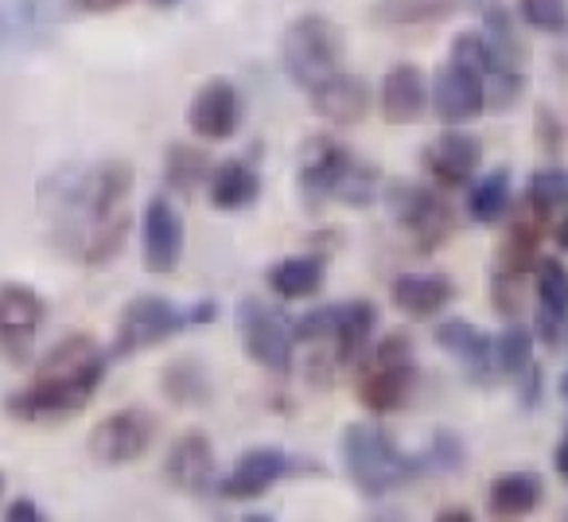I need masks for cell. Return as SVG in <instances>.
<instances>
[{
  "instance_id": "1",
  "label": "cell",
  "mask_w": 568,
  "mask_h": 522,
  "mask_svg": "<svg viewBox=\"0 0 568 522\" xmlns=\"http://www.w3.org/2000/svg\"><path fill=\"white\" fill-rule=\"evenodd\" d=\"M129 195H133V168L125 160H105L87 172H74L51 199L55 250L82 265H105L118 258L133 219Z\"/></svg>"
},
{
  "instance_id": "2",
  "label": "cell",
  "mask_w": 568,
  "mask_h": 522,
  "mask_svg": "<svg viewBox=\"0 0 568 522\" xmlns=\"http://www.w3.org/2000/svg\"><path fill=\"white\" fill-rule=\"evenodd\" d=\"M105 351L90 335H71L55 343L36 367L28 387L4 398V410L17 421H59L87 410L105 379Z\"/></svg>"
},
{
  "instance_id": "3",
  "label": "cell",
  "mask_w": 568,
  "mask_h": 522,
  "mask_svg": "<svg viewBox=\"0 0 568 522\" xmlns=\"http://www.w3.org/2000/svg\"><path fill=\"white\" fill-rule=\"evenodd\" d=\"M343 468L355 491L366 499H386L389 491L409 488L425 475L420 452L413 456L402 452L378 421H355L343 429Z\"/></svg>"
},
{
  "instance_id": "4",
  "label": "cell",
  "mask_w": 568,
  "mask_h": 522,
  "mask_svg": "<svg viewBox=\"0 0 568 522\" xmlns=\"http://www.w3.org/2000/svg\"><path fill=\"white\" fill-rule=\"evenodd\" d=\"M281 63L284 74L293 79V87H301L308 98H316L320 90L335 87L347 71L343 63V36L327 17H308L293 20L281 36Z\"/></svg>"
},
{
  "instance_id": "5",
  "label": "cell",
  "mask_w": 568,
  "mask_h": 522,
  "mask_svg": "<svg viewBox=\"0 0 568 522\" xmlns=\"http://www.w3.org/2000/svg\"><path fill=\"white\" fill-rule=\"evenodd\" d=\"M214 301H195L191 309H180L168 297L141 293L118 312V328H113L110 359H133L149 348H160L172 335L187 332V328H206L214 320Z\"/></svg>"
},
{
  "instance_id": "6",
  "label": "cell",
  "mask_w": 568,
  "mask_h": 522,
  "mask_svg": "<svg viewBox=\"0 0 568 522\" xmlns=\"http://www.w3.org/2000/svg\"><path fill=\"white\" fill-rule=\"evenodd\" d=\"M487 106V40L483 32H459L452 40L448 63L433 87V110L444 126H467Z\"/></svg>"
},
{
  "instance_id": "7",
  "label": "cell",
  "mask_w": 568,
  "mask_h": 522,
  "mask_svg": "<svg viewBox=\"0 0 568 522\" xmlns=\"http://www.w3.org/2000/svg\"><path fill=\"white\" fill-rule=\"evenodd\" d=\"M358 402L366 413L382 418L409 402L417 367H413V343L405 335H386L378 348H366L358 359Z\"/></svg>"
},
{
  "instance_id": "8",
  "label": "cell",
  "mask_w": 568,
  "mask_h": 522,
  "mask_svg": "<svg viewBox=\"0 0 568 522\" xmlns=\"http://www.w3.org/2000/svg\"><path fill=\"white\" fill-rule=\"evenodd\" d=\"M237 340L250 363H257L268 374H288L296 355V320L284 317L276 304L261 301V297H242L234 309Z\"/></svg>"
},
{
  "instance_id": "9",
  "label": "cell",
  "mask_w": 568,
  "mask_h": 522,
  "mask_svg": "<svg viewBox=\"0 0 568 522\" xmlns=\"http://www.w3.org/2000/svg\"><path fill=\"white\" fill-rule=\"evenodd\" d=\"M386 207L420 253L440 250L452 238V230H456L448 199L433 188H420V183H394L386 191Z\"/></svg>"
},
{
  "instance_id": "10",
  "label": "cell",
  "mask_w": 568,
  "mask_h": 522,
  "mask_svg": "<svg viewBox=\"0 0 568 522\" xmlns=\"http://www.w3.org/2000/svg\"><path fill=\"white\" fill-rule=\"evenodd\" d=\"M156 433H160V421L149 410H141V405H129V410L110 413V418H102L90 429L87 452L102 468H125L136 464L152 449Z\"/></svg>"
},
{
  "instance_id": "11",
  "label": "cell",
  "mask_w": 568,
  "mask_h": 522,
  "mask_svg": "<svg viewBox=\"0 0 568 522\" xmlns=\"http://www.w3.org/2000/svg\"><path fill=\"white\" fill-rule=\"evenodd\" d=\"M183 214L180 207L172 203V195H152L149 207H144L141 219V258L149 273H175L183 261Z\"/></svg>"
},
{
  "instance_id": "12",
  "label": "cell",
  "mask_w": 568,
  "mask_h": 522,
  "mask_svg": "<svg viewBox=\"0 0 568 522\" xmlns=\"http://www.w3.org/2000/svg\"><path fill=\"white\" fill-rule=\"evenodd\" d=\"M43 324H48V301L32 285L4 281L0 285V351L9 359H24Z\"/></svg>"
},
{
  "instance_id": "13",
  "label": "cell",
  "mask_w": 568,
  "mask_h": 522,
  "mask_svg": "<svg viewBox=\"0 0 568 522\" xmlns=\"http://www.w3.org/2000/svg\"><path fill=\"white\" fill-rule=\"evenodd\" d=\"M420 164L433 175L436 188H444V191L471 188V180L479 175V164H483V144H479V137L452 126L448 133H440L436 141L425 144Z\"/></svg>"
},
{
  "instance_id": "14",
  "label": "cell",
  "mask_w": 568,
  "mask_h": 522,
  "mask_svg": "<svg viewBox=\"0 0 568 522\" xmlns=\"http://www.w3.org/2000/svg\"><path fill=\"white\" fill-rule=\"evenodd\" d=\"M164 475L183 495H211L219 491V464H214V444L203 429H187L172 441L164 456Z\"/></svg>"
},
{
  "instance_id": "15",
  "label": "cell",
  "mask_w": 568,
  "mask_h": 522,
  "mask_svg": "<svg viewBox=\"0 0 568 522\" xmlns=\"http://www.w3.org/2000/svg\"><path fill=\"white\" fill-rule=\"evenodd\" d=\"M301 468L308 464H301V460H293L281 449H245L234 460V468L219 480V491L226 499H237V503H250V499H261L268 488H276V483L288 480Z\"/></svg>"
},
{
  "instance_id": "16",
  "label": "cell",
  "mask_w": 568,
  "mask_h": 522,
  "mask_svg": "<svg viewBox=\"0 0 568 522\" xmlns=\"http://www.w3.org/2000/svg\"><path fill=\"white\" fill-rule=\"evenodd\" d=\"M351 164H355V152L343 149L339 141H332V137H320V141H312L308 149H304L301 175H296L301 203L308 207V211H316V207H324L327 199L339 195Z\"/></svg>"
},
{
  "instance_id": "17",
  "label": "cell",
  "mask_w": 568,
  "mask_h": 522,
  "mask_svg": "<svg viewBox=\"0 0 568 522\" xmlns=\"http://www.w3.org/2000/svg\"><path fill=\"white\" fill-rule=\"evenodd\" d=\"M187 126L203 141H230L242 126V94L234 82L211 79L187 106Z\"/></svg>"
},
{
  "instance_id": "18",
  "label": "cell",
  "mask_w": 568,
  "mask_h": 522,
  "mask_svg": "<svg viewBox=\"0 0 568 522\" xmlns=\"http://www.w3.org/2000/svg\"><path fill=\"white\" fill-rule=\"evenodd\" d=\"M537 335L545 348H568V265L557 258L537 261Z\"/></svg>"
},
{
  "instance_id": "19",
  "label": "cell",
  "mask_w": 568,
  "mask_h": 522,
  "mask_svg": "<svg viewBox=\"0 0 568 522\" xmlns=\"http://www.w3.org/2000/svg\"><path fill=\"white\" fill-rule=\"evenodd\" d=\"M545 207L537 203H521V211L514 214L510 230H506L503 245H498V270L506 273H518V278H529L537 270V250H541V238H545Z\"/></svg>"
},
{
  "instance_id": "20",
  "label": "cell",
  "mask_w": 568,
  "mask_h": 522,
  "mask_svg": "<svg viewBox=\"0 0 568 522\" xmlns=\"http://www.w3.org/2000/svg\"><path fill=\"white\" fill-rule=\"evenodd\" d=\"M436 343H440L471 379L487 382L490 374H495V340H490L483 328H475L471 320H459V317L440 320V324H436Z\"/></svg>"
},
{
  "instance_id": "21",
  "label": "cell",
  "mask_w": 568,
  "mask_h": 522,
  "mask_svg": "<svg viewBox=\"0 0 568 522\" xmlns=\"http://www.w3.org/2000/svg\"><path fill=\"white\" fill-rule=\"evenodd\" d=\"M428 110V87L420 67L394 63L382 79V118L389 126H417Z\"/></svg>"
},
{
  "instance_id": "22",
  "label": "cell",
  "mask_w": 568,
  "mask_h": 522,
  "mask_svg": "<svg viewBox=\"0 0 568 522\" xmlns=\"http://www.w3.org/2000/svg\"><path fill=\"white\" fill-rule=\"evenodd\" d=\"M378 332V309L371 301H347L335 312V335H332V359L335 367H351L366 355Z\"/></svg>"
},
{
  "instance_id": "23",
  "label": "cell",
  "mask_w": 568,
  "mask_h": 522,
  "mask_svg": "<svg viewBox=\"0 0 568 522\" xmlns=\"http://www.w3.org/2000/svg\"><path fill=\"white\" fill-rule=\"evenodd\" d=\"M389 297H394L397 312L428 320L448 309L452 297H456V285H452V278H444V273H402V278L394 281V289H389Z\"/></svg>"
},
{
  "instance_id": "24",
  "label": "cell",
  "mask_w": 568,
  "mask_h": 522,
  "mask_svg": "<svg viewBox=\"0 0 568 522\" xmlns=\"http://www.w3.org/2000/svg\"><path fill=\"white\" fill-rule=\"evenodd\" d=\"M327 278V261L320 253H296V258H281L265 270L268 293L281 301H304V297L320 293Z\"/></svg>"
},
{
  "instance_id": "25",
  "label": "cell",
  "mask_w": 568,
  "mask_h": 522,
  "mask_svg": "<svg viewBox=\"0 0 568 522\" xmlns=\"http://www.w3.org/2000/svg\"><path fill=\"white\" fill-rule=\"evenodd\" d=\"M206 191H211L214 211H242V207L257 203L261 175H257V168L242 157L222 160V164H214L211 180H206Z\"/></svg>"
},
{
  "instance_id": "26",
  "label": "cell",
  "mask_w": 568,
  "mask_h": 522,
  "mask_svg": "<svg viewBox=\"0 0 568 522\" xmlns=\"http://www.w3.org/2000/svg\"><path fill=\"white\" fill-rule=\"evenodd\" d=\"M545 499V480L537 472H503L487 488V511L495 519H526Z\"/></svg>"
},
{
  "instance_id": "27",
  "label": "cell",
  "mask_w": 568,
  "mask_h": 522,
  "mask_svg": "<svg viewBox=\"0 0 568 522\" xmlns=\"http://www.w3.org/2000/svg\"><path fill=\"white\" fill-rule=\"evenodd\" d=\"M464 0H378L371 9V24L378 28H425L456 17Z\"/></svg>"
},
{
  "instance_id": "28",
  "label": "cell",
  "mask_w": 568,
  "mask_h": 522,
  "mask_svg": "<svg viewBox=\"0 0 568 522\" xmlns=\"http://www.w3.org/2000/svg\"><path fill=\"white\" fill-rule=\"evenodd\" d=\"M160 390L172 405L180 410H199V405L211 402L214 394V382H211V371H206L199 359H175V363L164 367L160 374Z\"/></svg>"
},
{
  "instance_id": "29",
  "label": "cell",
  "mask_w": 568,
  "mask_h": 522,
  "mask_svg": "<svg viewBox=\"0 0 568 522\" xmlns=\"http://www.w3.org/2000/svg\"><path fill=\"white\" fill-rule=\"evenodd\" d=\"M308 102H312V110L324 121H332V126H355V121H363L366 110H371V94H366V87L355 74H343L335 87L320 90Z\"/></svg>"
},
{
  "instance_id": "30",
  "label": "cell",
  "mask_w": 568,
  "mask_h": 522,
  "mask_svg": "<svg viewBox=\"0 0 568 522\" xmlns=\"http://www.w3.org/2000/svg\"><path fill=\"white\" fill-rule=\"evenodd\" d=\"M510 172L506 168H495V172L479 175V180L471 183V191H467V214H471L475 222H483V227H495V222H503L506 214H510Z\"/></svg>"
},
{
  "instance_id": "31",
  "label": "cell",
  "mask_w": 568,
  "mask_h": 522,
  "mask_svg": "<svg viewBox=\"0 0 568 522\" xmlns=\"http://www.w3.org/2000/svg\"><path fill=\"white\" fill-rule=\"evenodd\" d=\"M214 172V160L206 157L199 144H172L164 157V183L175 195H191L199 191Z\"/></svg>"
},
{
  "instance_id": "32",
  "label": "cell",
  "mask_w": 568,
  "mask_h": 522,
  "mask_svg": "<svg viewBox=\"0 0 568 522\" xmlns=\"http://www.w3.org/2000/svg\"><path fill=\"white\" fill-rule=\"evenodd\" d=\"M529 363H534V332L526 324H518V320H510L495 340V374L518 379Z\"/></svg>"
},
{
  "instance_id": "33",
  "label": "cell",
  "mask_w": 568,
  "mask_h": 522,
  "mask_svg": "<svg viewBox=\"0 0 568 522\" xmlns=\"http://www.w3.org/2000/svg\"><path fill=\"white\" fill-rule=\"evenodd\" d=\"M526 199L545 211L568 207V168H541L526 180Z\"/></svg>"
},
{
  "instance_id": "34",
  "label": "cell",
  "mask_w": 568,
  "mask_h": 522,
  "mask_svg": "<svg viewBox=\"0 0 568 522\" xmlns=\"http://www.w3.org/2000/svg\"><path fill=\"white\" fill-rule=\"evenodd\" d=\"M518 12L534 32L545 36L568 32V0H518Z\"/></svg>"
},
{
  "instance_id": "35",
  "label": "cell",
  "mask_w": 568,
  "mask_h": 522,
  "mask_svg": "<svg viewBox=\"0 0 568 522\" xmlns=\"http://www.w3.org/2000/svg\"><path fill=\"white\" fill-rule=\"evenodd\" d=\"M420 460H425V472H456L464 464V441L452 429H440V433H433L428 449L420 452Z\"/></svg>"
},
{
  "instance_id": "36",
  "label": "cell",
  "mask_w": 568,
  "mask_h": 522,
  "mask_svg": "<svg viewBox=\"0 0 568 522\" xmlns=\"http://www.w3.org/2000/svg\"><path fill=\"white\" fill-rule=\"evenodd\" d=\"M490 304H495V312H503V317L514 320L521 312V304H526V278L495 270V281H490Z\"/></svg>"
},
{
  "instance_id": "37",
  "label": "cell",
  "mask_w": 568,
  "mask_h": 522,
  "mask_svg": "<svg viewBox=\"0 0 568 522\" xmlns=\"http://www.w3.org/2000/svg\"><path fill=\"white\" fill-rule=\"evenodd\" d=\"M374 191H378V168L374 164H363V160H355L347 172V180H343L339 188V203H351V207H366L374 199Z\"/></svg>"
},
{
  "instance_id": "38",
  "label": "cell",
  "mask_w": 568,
  "mask_h": 522,
  "mask_svg": "<svg viewBox=\"0 0 568 522\" xmlns=\"http://www.w3.org/2000/svg\"><path fill=\"white\" fill-rule=\"evenodd\" d=\"M518 382H521V387H518V394H521V405H526V410H529V405H537V402H541V367H534V363H529L526 371L518 374Z\"/></svg>"
},
{
  "instance_id": "39",
  "label": "cell",
  "mask_w": 568,
  "mask_h": 522,
  "mask_svg": "<svg viewBox=\"0 0 568 522\" xmlns=\"http://www.w3.org/2000/svg\"><path fill=\"white\" fill-rule=\"evenodd\" d=\"M48 514H43L40 503H32V499H12L9 511H4V522H43Z\"/></svg>"
},
{
  "instance_id": "40",
  "label": "cell",
  "mask_w": 568,
  "mask_h": 522,
  "mask_svg": "<svg viewBox=\"0 0 568 522\" xmlns=\"http://www.w3.org/2000/svg\"><path fill=\"white\" fill-rule=\"evenodd\" d=\"M121 4H129V0H71V9H79V12H94V17H102V12L121 9Z\"/></svg>"
},
{
  "instance_id": "41",
  "label": "cell",
  "mask_w": 568,
  "mask_h": 522,
  "mask_svg": "<svg viewBox=\"0 0 568 522\" xmlns=\"http://www.w3.org/2000/svg\"><path fill=\"white\" fill-rule=\"evenodd\" d=\"M436 522H471V511H464V506H444V511H436Z\"/></svg>"
},
{
  "instance_id": "42",
  "label": "cell",
  "mask_w": 568,
  "mask_h": 522,
  "mask_svg": "<svg viewBox=\"0 0 568 522\" xmlns=\"http://www.w3.org/2000/svg\"><path fill=\"white\" fill-rule=\"evenodd\" d=\"M552 468H557L560 480H568V433H565V441L557 444V456H552Z\"/></svg>"
},
{
  "instance_id": "43",
  "label": "cell",
  "mask_w": 568,
  "mask_h": 522,
  "mask_svg": "<svg viewBox=\"0 0 568 522\" xmlns=\"http://www.w3.org/2000/svg\"><path fill=\"white\" fill-rule=\"evenodd\" d=\"M552 238H557V245H560V250L568 253V214H565V219L557 222V234H552Z\"/></svg>"
},
{
  "instance_id": "44",
  "label": "cell",
  "mask_w": 568,
  "mask_h": 522,
  "mask_svg": "<svg viewBox=\"0 0 568 522\" xmlns=\"http://www.w3.org/2000/svg\"><path fill=\"white\" fill-rule=\"evenodd\" d=\"M152 9H175V4H183V0H149Z\"/></svg>"
},
{
  "instance_id": "45",
  "label": "cell",
  "mask_w": 568,
  "mask_h": 522,
  "mask_svg": "<svg viewBox=\"0 0 568 522\" xmlns=\"http://www.w3.org/2000/svg\"><path fill=\"white\" fill-rule=\"evenodd\" d=\"M4 36H9V20H4V12H0V48H4Z\"/></svg>"
},
{
  "instance_id": "46",
  "label": "cell",
  "mask_w": 568,
  "mask_h": 522,
  "mask_svg": "<svg viewBox=\"0 0 568 522\" xmlns=\"http://www.w3.org/2000/svg\"><path fill=\"white\" fill-rule=\"evenodd\" d=\"M560 398L568 402V371H565V379H560Z\"/></svg>"
},
{
  "instance_id": "47",
  "label": "cell",
  "mask_w": 568,
  "mask_h": 522,
  "mask_svg": "<svg viewBox=\"0 0 568 522\" xmlns=\"http://www.w3.org/2000/svg\"><path fill=\"white\" fill-rule=\"evenodd\" d=\"M0 491H4V475H0Z\"/></svg>"
}]
</instances>
